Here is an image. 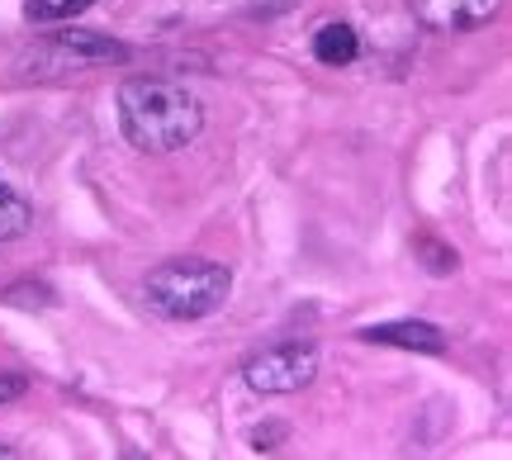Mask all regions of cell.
<instances>
[{
  "label": "cell",
  "mask_w": 512,
  "mask_h": 460,
  "mask_svg": "<svg viewBox=\"0 0 512 460\" xmlns=\"http://www.w3.org/2000/svg\"><path fill=\"white\" fill-rule=\"evenodd\" d=\"M119 129L138 152L166 157L190 148L204 133V105L176 81L162 76H133L119 86Z\"/></svg>",
  "instance_id": "cell-1"
},
{
  "label": "cell",
  "mask_w": 512,
  "mask_h": 460,
  "mask_svg": "<svg viewBox=\"0 0 512 460\" xmlns=\"http://www.w3.org/2000/svg\"><path fill=\"white\" fill-rule=\"evenodd\" d=\"M233 295V271L209 257H171L152 266L143 280V299L152 313H162L171 323H195L219 313Z\"/></svg>",
  "instance_id": "cell-2"
},
{
  "label": "cell",
  "mask_w": 512,
  "mask_h": 460,
  "mask_svg": "<svg viewBox=\"0 0 512 460\" xmlns=\"http://www.w3.org/2000/svg\"><path fill=\"white\" fill-rule=\"evenodd\" d=\"M242 380L252 394H299L318 380V351L309 342H280V347H266L261 356H252L242 366Z\"/></svg>",
  "instance_id": "cell-3"
},
{
  "label": "cell",
  "mask_w": 512,
  "mask_h": 460,
  "mask_svg": "<svg viewBox=\"0 0 512 460\" xmlns=\"http://www.w3.org/2000/svg\"><path fill=\"white\" fill-rule=\"evenodd\" d=\"M408 5L413 19L432 34H470L503 10V0H408Z\"/></svg>",
  "instance_id": "cell-4"
},
{
  "label": "cell",
  "mask_w": 512,
  "mask_h": 460,
  "mask_svg": "<svg viewBox=\"0 0 512 460\" xmlns=\"http://www.w3.org/2000/svg\"><path fill=\"white\" fill-rule=\"evenodd\" d=\"M366 342H380V347H403V351H446V332L437 323H418V318H408V323H375V328L361 332Z\"/></svg>",
  "instance_id": "cell-5"
},
{
  "label": "cell",
  "mask_w": 512,
  "mask_h": 460,
  "mask_svg": "<svg viewBox=\"0 0 512 460\" xmlns=\"http://www.w3.org/2000/svg\"><path fill=\"white\" fill-rule=\"evenodd\" d=\"M53 48L72 57V67H95V62H119V57H128L124 43L100 38V34H86V29H57Z\"/></svg>",
  "instance_id": "cell-6"
},
{
  "label": "cell",
  "mask_w": 512,
  "mask_h": 460,
  "mask_svg": "<svg viewBox=\"0 0 512 460\" xmlns=\"http://www.w3.org/2000/svg\"><path fill=\"white\" fill-rule=\"evenodd\" d=\"M356 53H361V38H356V29L351 24H323L318 34H313V57L323 62V67H347V62H356Z\"/></svg>",
  "instance_id": "cell-7"
},
{
  "label": "cell",
  "mask_w": 512,
  "mask_h": 460,
  "mask_svg": "<svg viewBox=\"0 0 512 460\" xmlns=\"http://www.w3.org/2000/svg\"><path fill=\"white\" fill-rule=\"evenodd\" d=\"M29 223H34V209H29V200L19 195V190H10V185L0 181V242H15L29 233Z\"/></svg>",
  "instance_id": "cell-8"
},
{
  "label": "cell",
  "mask_w": 512,
  "mask_h": 460,
  "mask_svg": "<svg viewBox=\"0 0 512 460\" xmlns=\"http://www.w3.org/2000/svg\"><path fill=\"white\" fill-rule=\"evenodd\" d=\"M95 0H57V5H48V0H29L24 5V15L34 19V24H62V19H76L86 15Z\"/></svg>",
  "instance_id": "cell-9"
},
{
  "label": "cell",
  "mask_w": 512,
  "mask_h": 460,
  "mask_svg": "<svg viewBox=\"0 0 512 460\" xmlns=\"http://www.w3.org/2000/svg\"><path fill=\"white\" fill-rule=\"evenodd\" d=\"M24 394V375H10V370H0V404H10Z\"/></svg>",
  "instance_id": "cell-10"
},
{
  "label": "cell",
  "mask_w": 512,
  "mask_h": 460,
  "mask_svg": "<svg viewBox=\"0 0 512 460\" xmlns=\"http://www.w3.org/2000/svg\"><path fill=\"white\" fill-rule=\"evenodd\" d=\"M0 456H15V451H10V446H0Z\"/></svg>",
  "instance_id": "cell-11"
}]
</instances>
